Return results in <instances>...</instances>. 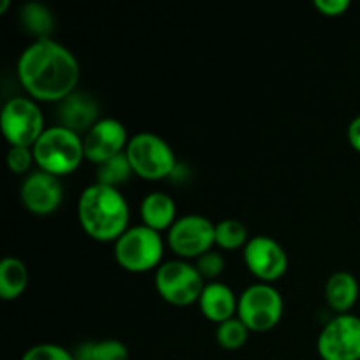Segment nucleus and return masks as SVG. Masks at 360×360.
Listing matches in <instances>:
<instances>
[{
  "mask_svg": "<svg viewBox=\"0 0 360 360\" xmlns=\"http://www.w3.org/2000/svg\"><path fill=\"white\" fill-rule=\"evenodd\" d=\"M0 129L11 146L32 148L44 134V115L34 98L13 97L0 112Z\"/></svg>",
  "mask_w": 360,
  "mask_h": 360,
  "instance_id": "nucleus-8",
  "label": "nucleus"
},
{
  "mask_svg": "<svg viewBox=\"0 0 360 360\" xmlns=\"http://www.w3.org/2000/svg\"><path fill=\"white\" fill-rule=\"evenodd\" d=\"M283 309V297L273 285L255 283L239 295L238 319L250 333H267L281 322Z\"/></svg>",
  "mask_w": 360,
  "mask_h": 360,
  "instance_id": "nucleus-6",
  "label": "nucleus"
},
{
  "mask_svg": "<svg viewBox=\"0 0 360 360\" xmlns=\"http://www.w3.org/2000/svg\"><path fill=\"white\" fill-rule=\"evenodd\" d=\"M248 336L250 329L238 316H234V319L227 320V322L220 323L217 327V341L224 350H239V348H243L246 345Z\"/></svg>",
  "mask_w": 360,
  "mask_h": 360,
  "instance_id": "nucleus-23",
  "label": "nucleus"
},
{
  "mask_svg": "<svg viewBox=\"0 0 360 360\" xmlns=\"http://www.w3.org/2000/svg\"><path fill=\"white\" fill-rule=\"evenodd\" d=\"M20 23L30 35H34L35 41L41 39H51L55 28V18L51 11L41 2H28L20 11Z\"/></svg>",
  "mask_w": 360,
  "mask_h": 360,
  "instance_id": "nucleus-19",
  "label": "nucleus"
},
{
  "mask_svg": "<svg viewBox=\"0 0 360 360\" xmlns=\"http://www.w3.org/2000/svg\"><path fill=\"white\" fill-rule=\"evenodd\" d=\"M97 181L101 185L111 186V188H118L125 185L127 181H130V178L134 176L132 165H130L129 158H127V153L116 155L111 160L104 162V164L97 165Z\"/></svg>",
  "mask_w": 360,
  "mask_h": 360,
  "instance_id": "nucleus-21",
  "label": "nucleus"
},
{
  "mask_svg": "<svg viewBox=\"0 0 360 360\" xmlns=\"http://www.w3.org/2000/svg\"><path fill=\"white\" fill-rule=\"evenodd\" d=\"M18 79L35 102H62L76 91L79 62L55 39L34 41L18 58Z\"/></svg>",
  "mask_w": 360,
  "mask_h": 360,
  "instance_id": "nucleus-1",
  "label": "nucleus"
},
{
  "mask_svg": "<svg viewBox=\"0 0 360 360\" xmlns=\"http://www.w3.org/2000/svg\"><path fill=\"white\" fill-rule=\"evenodd\" d=\"M141 218H143V225L153 229V231H169L178 220L176 202L165 192L148 193L141 202Z\"/></svg>",
  "mask_w": 360,
  "mask_h": 360,
  "instance_id": "nucleus-16",
  "label": "nucleus"
},
{
  "mask_svg": "<svg viewBox=\"0 0 360 360\" xmlns=\"http://www.w3.org/2000/svg\"><path fill=\"white\" fill-rule=\"evenodd\" d=\"M359 281L348 271H338L326 283V301L338 315L350 313L359 299Z\"/></svg>",
  "mask_w": 360,
  "mask_h": 360,
  "instance_id": "nucleus-17",
  "label": "nucleus"
},
{
  "mask_svg": "<svg viewBox=\"0 0 360 360\" xmlns=\"http://www.w3.org/2000/svg\"><path fill=\"white\" fill-rule=\"evenodd\" d=\"M35 162L34 151L27 146H11L7 153V165L14 174H27Z\"/></svg>",
  "mask_w": 360,
  "mask_h": 360,
  "instance_id": "nucleus-26",
  "label": "nucleus"
},
{
  "mask_svg": "<svg viewBox=\"0 0 360 360\" xmlns=\"http://www.w3.org/2000/svg\"><path fill=\"white\" fill-rule=\"evenodd\" d=\"M76 360H129V348L120 340L84 343L74 354Z\"/></svg>",
  "mask_w": 360,
  "mask_h": 360,
  "instance_id": "nucleus-20",
  "label": "nucleus"
},
{
  "mask_svg": "<svg viewBox=\"0 0 360 360\" xmlns=\"http://www.w3.org/2000/svg\"><path fill=\"white\" fill-rule=\"evenodd\" d=\"M238 301L231 287L220 281H210L204 285V290L199 297L200 313L213 323H224L238 315Z\"/></svg>",
  "mask_w": 360,
  "mask_h": 360,
  "instance_id": "nucleus-15",
  "label": "nucleus"
},
{
  "mask_svg": "<svg viewBox=\"0 0 360 360\" xmlns=\"http://www.w3.org/2000/svg\"><path fill=\"white\" fill-rule=\"evenodd\" d=\"M214 241H217V246H220L221 250H229V252L245 248L250 241L248 229L243 221L227 218L214 225Z\"/></svg>",
  "mask_w": 360,
  "mask_h": 360,
  "instance_id": "nucleus-22",
  "label": "nucleus"
},
{
  "mask_svg": "<svg viewBox=\"0 0 360 360\" xmlns=\"http://www.w3.org/2000/svg\"><path fill=\"white\" fill-rule=\"evenodd\" d=\"M316 352L322 360H360V319L345 313L320 333Z\"/></svg>",
  "mask_w": 360,
  "mask_h": 360,
  "instance_id": "nucleus-10",
  "label": "nucleus"
},
{
  "mask_svg": "<svg viewBox=\"0 0 360 360\" xmlns=\"http://www.w3.org/2000/svg\"><path fill=\"white\" fill-rule=\"evenodd\" d=\"M134 174L150 181H158L174 174L178 169L176 155L165 139L151 132L130 137L125 150Z\"/></svg>",
  "mask_w": 360,
  "mask_h": 360,
  "instance_id": "nucleus-5",
  "label": "nucleus"
},
{
  "mask_svg": "<svg viewBox=\"0 0 360 360\" xmlns=\"http://www.w3.org/2000/svg\"><path fill=\"white\" fill-rule=\"evenodd\" d=\"M32 151L37 167L56 178L72 174L84 160L83 137L60 125L48 127Z\"/></svg>",
  "mask_w": 360,
  "mask_h": 360,
  "instance_id": "nucleus-3",
  "label": "nucleus"
},
{
  "mask_svg": "<svg viewBox=\"0 0 360 360\" xmlns=\"http://www.w3.org/2000/svg\"><path fill=\"white\" fill-rule=\"evenodd\" d=\"M206 281L195 266L176 259L164 262L155 273V288L165 302L172 306H190L199 302Z\"/></svg>",
  "mask_w": 360,
  "mask_h": 360,
  "instance_id": "nucleus-7",
  "label": "nucleus"
},
{
  "mask_svg": "<svg viewBox=\"0 0 360 360\" xmlns=\"http://www.w3.org/2000/svg\"><path fill=\"white\" fill-rule=\"evenodd\" d=\"M313 6L320 14L327 18H336L350 9V0H315Z\"/></svg>",
  "mask_w": 360,
  "mask_h": 360,
  "instance_id": "nucleus-27",
  "label": "nucleus"
},
{
  "mask_svg": "<svg viewBox=\"0 0 360 360\" xmlns=\"http://www.w3.org/2000/svg\"><path fill=\"white\" fill-rule=\"evenodd\" d=\"M214 225L202 214H185L174 221L167 234V245L178 259H199L211 252L214 241Z\"/></svg>",
  "mask_w": 360,
  "mask_h": 360,
  "instance_id": "nucleus-9",
  "label": "nucleus"
},
{
  "mask_svg": "<svg viewBox=\"0 0 360 360\" xmlns=\"http://www.w3.org/2000/svg\"><path fill=\"white\" fill-rule=\"evenodd\" d=\"M164 257V239L160 232L134 225L115 243V259L127 273L141 274L162 266Z\"/></svg>",
  "mask_w": 360,
  "mask_h": 360,
  "instance_id": "nucleus-4",
  "label": "nucleus"
},
{
  "mask_svg": "<svg viewBox=\"0 0 360 360\" xmlns=\"http://www.w3.org/2000/svg\"><path fill=\"white\" fill-rule=\"evenodd\" d=\"M81 229L98 243H116L127 231L130 207L122 190L94 183L81 192L77 200Z\"/></svg>",
  "mask_w": 360,
  "mask_h": 360,
  "instance_id": "nucleus-2",
  "label": "nucleus"
},
{
  "mask_svg": "<svg viewBox=\"0 0 360 360\" xmlns=\"http://www.w3.org/2000/svg\"><path fill=\"white\" fill-rule=\"evenodd\" d=\"M195 267L204 281H214L221 273H224L225 259L221 253L211 250V252L204 253V255H200L199 259L195 260Z\"/></svg>",
  "mask_w": 360,
  "mask_h": 360,
  "instance_id": "nucleus-25",
  "label": "nucleus"
},
{
  "mask_svg": "<svg viewBox=\"0 0 360 360\" xmlns=\"http://www.w3.org/2000/svg\"><path fill=\"white\" fill-rule=\"evenodd\" d=\"M7 7H9V0H2V4H0V14H6Z\"/></svg>",
  "mask_w": 360,
  "mask_h": 360,
  "instance_id": "nucleus-29",
  "label": "nucleus"
},
{
  "mask_svg": "<svg viewBox=\"0 0 360 360\" xmlns=\"http://www.w3.org/2000/svg\"><path fill=\"white\" fill-rule=\"evenodd\" d=\"M250 273L260 283H273L285 276L288 269V257L283 246L269 236H253L243 252Z\"/></svg>",
  "mask_w": 360,
  "mask_h": 360,
  "instance_id": "nucleus-11",
  "label": "nucleus"
},
{
  "mask_svg": "<svg viewBox=\"0 0 360 360\" xmlns=\"http://www.w3.org/2000/svg\"><path fill=\"white\" fill-rule=\"evenodd\" d=\"M20 199L28 213L35 217H49L62 206L63 186L56 176L44 171L30 172L21 183Z\"/></svg>",
  "mask_w": 360,
  "mask_h": 360,
  "instance_id": "nucleus-13",
  "label": "nucleus"
},
{
  "mask_svg": "<svg viewBox=\"0 0 360 360\" xmlns=\"http://www.w3.org/2000/svg\"><path fill=\"white\" fill-rule=\"evenodd\" d=\"M127 127L116 118H101L83 136L84 158L91 164L101 165L111 160L116 155L125 153L129 146Z\"/></svg>",
  "mask_w": 360,
  "mask_h": 360,
  "instance_id": "nucleus-12",
  "label": "nucleus"
},
{
  "mask_svg": "<svg viewBox=\"0 0 360 360\" xmlns=\"http://www.w3.org/2000/svg\"><path fill=\"white\" fill-rule=\"evenodd\" d=\"M98 115H101V105L95 101V97L76 90L60 102L58 125L83 136L101 120Z\"/></svg>",
  "mask_w": 360,
  "mask_h": 360,
  "instance_id": "nucleus-14",
  "label": "nucleus"
},
{
  "mask_svg": "<svg viewBox=\"0 0 360 360\" xmlns=\"http://www.w3.org/2000/svg\"><path fill=\"white\" fill-rule=\"evenodd\" d=\"M28 287V269L23 260L6 257L0 262V297L4 301H16Z\"/></svg>",
  "mask_w": 360,
  "mask_h": 360,
  "instance_id": "nucleus-18",
  "label": "nucleus"
},
{
  "mask_svg": "<svg viewBox=\"0 0 360 360\" xmlns=\"http://www.w3.org/2000/svg\"><path fill=\"white\" fill-rule=\"evenodd\" d=\"M347 136H348V143H350V146L360 153V115L355 116V118L350 122V125H348V130H347Z\"/></svg>",
  "mask_w": 360,
  "mask_h": 360,
  "instance_id": "nucleus-28",
  "label": "nucleus"
},
{
  "mask_svg": "<svg viewBox=\"0 0 360 360\" xmlns=\"http://www.w3.org/2000/svg\"><path fill=\"white\" fill-rule=\"evenodd\" d=\"M21 360H76V357H74L72 352L60 347V345L41 343L28 348Z\"/></svg>",
  "mask_w": 360,
  "mask_h": 360,
  "instance_id": "nucleus-24",
  "label": "nucleus"
}]
</instances>
